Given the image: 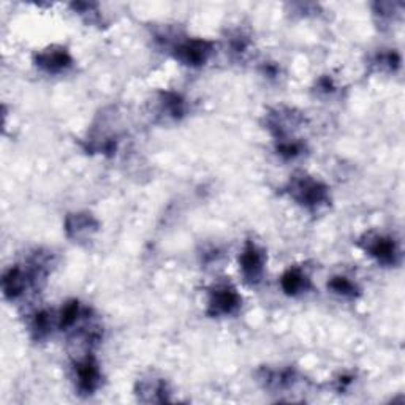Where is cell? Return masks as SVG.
<instances>
[{
    "label": "cell",
    "instance_id": "3",
    "mask_svg": "<svg viewBox=\"0 0 405 405\" xmlns=\"http://www.w3.org/2000/svg\"><path fill=\"white\" fill-rule=\"evenodd\" d=\"M75 371L76 381H78V390L86 396L92 395L98 388L100 379H102L97 362L91 360V358H86V360L76 364Z\"/></svg>",
    "mask_w": 405,
    "mask_h": 405
},
{
    "label": "cell",
    "instance_id": "9",
    "mask_svg": "<svg viewBox=\"0 0 405 405\" xmlns=\"http://www.w3.org/2000/svg\"><path fill=\"white\" fill-rule=\"evenodd\" d=\"M91 230H95V227L91 224V217L76 215L72 220H68V231L75 233V238H79L81 234H89Z\"/></svg>",
    "mask_w": 405,
    "mask_h": 405
},
{
    "label": "cell",
    "instance_id": "8",
    "mask_svg": "<svg viewBox=\"0 0 405 405\" xmlns=\"http://www.w3.org/2000/svg\"><path fill=\"white\" fill-rule=\"evenodd\" d=\"M282 289L289 295H298V293H303L309 289V279L307 275L304 274L299 269H290L284 275H282Z\"/></svg>",
    "mask_w": 405,
    "mask_h": 405
},
{
    "label": "cell",
    "instance_id": "7",
    "mask_svg": "<svg viewBox=\"0 0 405 405\" xmlns=\"http://www.w3.org/2000/svg\"><path fill=\"white\" fill-rule=\"evenodd\" d=\"M367 252L377 258L381 263H395L397 257V249L395 240L390 238H375L367 243Z\"/></svg>",
    "mask_w": 405,
    "mask_h": 405
},
{
    "label": "cell",
    "instance_id": "4",
    "mask_svg": "<svg viewBox=\"0 0 405 405\" xmlns=\"http://www.w3.org/2000/svg\"><path fill=\"white\" fill-rule=\"evenodd\" d=\"M240 269L249 282H258L265 269V254L255 244H247L240 255Z\"/></svg>",
    "mask_w": 405,
    "mask_h": 405
},
{
    "label": "cell",
    "instance_id": "6",
    "mask_svg": "<svg viewBox=\"0 0 405 405\" xmlns=\"http://www.w3.org/2000/svg\"><path fill=\"white\" fill-rule=\"evenodd\" d=\"M70 63H72V59L66 49H49L38 56V66L49 73L62 72Z\"/></svg>",
    "mask_w": 405,
    "mask_h": 405
},
{
    "label": "cell",
    "instance_id": "11",
    "mask_svg": "<svg viewBox=\"0 0 405 405\" xmlns=\"http://www.w3.org/2000/svg\"><path fill=\"white\" fill-rule=\"evenodd\" d=\"M330 286L334 291L339 293V295H344V296H353L355 291H356V286L351 284L347 277L333 279Z\"/></svg>",
    "mask_w": 405,
    "mask_h": 405
},
{
    "label": "cell",
    "instance_id": "10",
    "mask_svg": "<svg viewBox=\"0 0 405 405\" xmlns=\"http://www.w3.org/2000/svg\"><path fill=\"white\" fill-rule=\"evenodd\" d=\"M81 315V309L78 306V303H70L67 304L66 307L62 309V314H61V328H70L73 326L76 321H78Z\"/></svg>",
    "mask_w": 405,
    "mask_h": 405
},
{
    "label": "cell",
    "instance_id": "5",
    "mask_svg": "<svg viewBox=\"0 0 405 405\" xmlns=\"http://www.w3.org/2000/svg\"><path fill=\"white\" fill-rule=\"evenodd\" d=\"M211 54V45L201 40H190L176 48V57L187 66H201Z\"/></svg>",
    "mask_w": 405,
    "mask_h": 405
},
{
    "label": "cell",
    "instance_id": "2",
    "mask_svg": "<svg viewBox=\"0 0 405 405\" xmlns=\"http://www.w3.org/2000/svg\"><path fill=\"white\" fill-rule=\"evenodd\" d=\"M240 298L236 290L230 286H219L213 291L209 301V314L211 315H230L239 307Z\"/></svg>",
    "mask_w": 405,
    "mask_h": 405
},
{
    "label": "cell",
    "instance_id": "1",
    "mask_svg": "<svg viewBox=\"0 0 405 405\" xmlns=\"http://www.w3.org/2000/svg\"><path fill=\"white\" fill-rule=\"evenodd\" d=\"M291 195L301 204H306V206H320L328 199L325 187L309 178H299L293 181Z\"/></svg>",
    "mask_w": 405,
    "mask_h": 405
},
{
    "label": "cell",
    "instance_id": "12",
    "mask_svg": "<svg viewBox=\"0 0 405 405\" xmlns=\"http://www.w3.org/2000/svg\"><path fill=\"white\" fill-rule=\"evenodd\" d=\"M51 326H52V321L49 319V314H46V312H40L33 321V330L37 331L38 337L46 336V334L49 333Z\"/></svg>",
    "mask_w": 405,
    "mask_h": 405
}]
</instances>
